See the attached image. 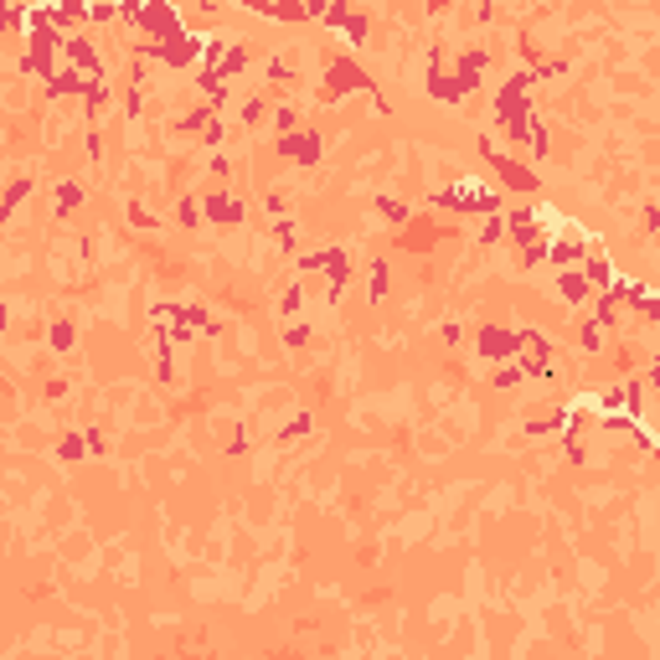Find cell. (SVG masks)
<instances>
[{
	"instance_id": "6da1fadb",
	"label": "cell",
	"mask_w": 660,
	"mask_h": 660,
	"mask_svg": "<svg viewBox=\"0 0 660 660\" xmlns=\"http://www.w3.org/2000/svg\"><path fill=\"white\" fill-rule=\"evenodd\" d=\"M557 289H562L567 299H588V294H593V289H588V278H583V274H562V278H557Z\"/></svg>"
}]
</instances>
